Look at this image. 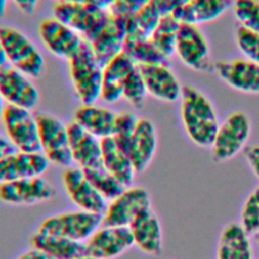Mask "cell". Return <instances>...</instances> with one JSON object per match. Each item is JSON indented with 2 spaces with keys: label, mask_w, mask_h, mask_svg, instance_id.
<instances>
[{
  "label": "cell",
  "mask_w": 259,
  "mask_h": 259,
  "mask_svg": "<svg viewBox=\"0 0 259 259\" xmlns=\"http://www.w3.org/2000/svg\"><path fill=\"white\" fill-rule=\"evenodd\" d=\"M54 17L90 41L108 22L110 12L74 0H62L54 7Z\"/></svg>",
  "instance_id": "cell-6"
},
{
  "label": "cell",
  "mask_w": 259,
  "mask_h": 259,
  "mask_svg": "<svg viewBox=\"0 0 259 259\" xmlns=\"http://www.w3.org/2000/svg\"><path fill=\"white\" fill-rule=\"evenodd\" d=\"M73 259H97V258H94V257H92V256H90V255L85 253V254H83L81 256H78V257H75Z\"/></svg>",
  "instance_id": "cell-48"
},
{
  "label": "cell",
  "mask_w": 259,
  "mask_h": 259,
  "mask_svg": "<svg viewBox=\"0 0 259 259\" xmlns=\"http://www.w3.org/2000/svg\"><path fill=\"white\" fill-rule=\"evenodd\" d=\"M69 74L82 104H93L100 98L103 67L97 61L90 45L83 40L80 49L68 60Z\"/></svg>",
  "instance_id": "cell-2"
},
{
  "label": "cell",
  "mask_w": 259,
  "mask_h": 259,
  "mask_svg": "<svg viewBox=\"0 0 259 259\" xmlns=\"http://www.w3.org/2000/svg\"><path fill=\"white\" fill-rule=\"evenodd\" d=\"M181 23L172 15H162L157 27L150 36L155 47L167 59L175 54L177 35Z\"/></svg>",
  "instance_id": "cell-30"
},
{
  "label": "cell",
  "mask_w": 259,
  "mask_h": 259,
  "mask_svg": "<svg viewBox=\"0 0 259 259\" xmlns=\"http://www.w3.org/2000/svg\"><path fill=\"white\" fill-rule=\"evenodd\" d=\"M235 42L244 58L259 65V34L239 26L235 33Z\"/></svg>",
  "instance_id": "cell-36"
},
{
  "label": "cell",
  "mask_w": 259,
  "mask_h": 259,
  "mask_svg": "<svg viewBox=\"0 0 259 259\" xmlns=\"http://www.w3.org/2000/svg\"><path fill=\"white\" fill-rule=\"evenodd\" d=\"M175 54L184 66L195 72L206 73L213 68L208 40L198 25L181 23Z\"/></svg>",
  "instance_id": "cell-8"
},
{
  "label": "cell",
  "mask_w": 259,
  "mask_h": 259,
  "mask_svg": "<svg viewBox=\"0 0 259 259\" xmlns=\"http://www.w3.org/2000/svg\"><path fill=\"white\" fill-rule=\"evenodd\" d=\"M29 242L31 247L42 251L52 259H73L86 253L84 242L73 241L39 231L31 235Z\"/></svg>",
  "instance_id": "cell-27"
},
{
  "label": "cell",
  "mask_w": 259,
  "mask_h": 259,
  "mask_svg": "<svg viewBox=\"0 0 259 259\" xmlns=\"http://www.w3.org/2000/svg\"><path fill=\"white\" fill-rule=\"evenodd\" d=\"M128 227L101 225L85 242L86 254L97 259H115L134 246Z\"/></svg>",
  "instance_id": "cell-12"
},
{
  "label": "cell",
  "mask_w": 259,
  "mask_h": 259,
  "mask_svg": "<svg viewBox=\"0 0 259 259\" xmlns=\"http://www.w3.org/2000/svg\"><path fill=\"white\" fill-rule=\"evenodd\" d=\"M152 207V197L146 187L131 185L107 202L102 213V224L128 227L143 210Z\"/></svg>",
  "instance_id": "cell-9"
},
{
  "label": "cell",
  "mask_w": 259,
  "mask_h": 259,
  "mask_svg": "<svg viewBox=\"0 0 259 259\" xmlns=\"http://www.w3.org/2000/svg\"><path fill=\"white\" fill-rule=\"evenodd\" d=\"M152 2L156 5L162 15L171 14L174 10L185 3L184 0H153Z\"/></svg>",
  "instance_id": "cell-40"
},
{
  "label": "cell",
  "mask_w": 259,
  "mask_h": 259,
  "mask_svg": "<svg viewBox=\"0 0 259 259\" xmlns=\"http://www.w3.org/2000/svg\"><path fill=\"white\" fill-rule=\"evenodd\" d=\"M139 68L148 94L167 103L180 99L183 86L167 63L142 65Z\"/></svg>",
  "instance_id": "cell-16"
},
{
  "label": "cell",
  "mask_w": 259,
  "mask_h": 259,
  "mask_svg": "<svg viewBox=\"0 0 259 259\" xmlns=\"http://www.w3.org/2000/svg\"><path fill=\"white\" fill-rule=\"evenodd\" d=\"M217 76L229 87L245 94L259 95V65L246 59L221 60L213 64Z\"/></svg>",
  "instance_id": "cell-15"
},
{
  "label": "cell",
  "mask_w": 259,
  "mask_h": 259,
  "mask_svg": "<svg viewBox=\"0 0 259 259\" xmlns=\"http://www.w3.org/2000/svg\"><path fill=\"white\" fill-rule=\"evenodd\" d=\"M0 38L7 62L24 75L37 78L44 71L45 60L33 42L21 31L9 26L0 27Z\"/></svg>",
  "instance_id": "cell-5"
},
{
  "label": "cell",
  "mask_w": 259,
  "mask_h": 259,
  "mask_svg": "<svg viewBox=\"0 0 259 259\" xmlns=\"http://www.w3.org/2000/svg\"><path fill=\"white\" fill-rule=\"evenodd\" d=\"M101 225V213L78 208L77 210L64 211L46 218L40 223L37 231L85 243Z\"/></svg>",
  "instance_id": "cell-4"
},
{
  "label": "cell",
  "mask_w": 259,
  "mask_h": 259,
  "mask_svg": "<svg viewBox=\"0 0 259 259\" xmlns=\"http://www.w3.org/2000/svg\"><path fill=\"white\" fill-rule=\"evenodd\" d=\"M6 63H7V58H6V55H5L3 44H2L1 38H0V69L5 67Z\"/></svg>",
  "instance_id": "cell-45"
},
{
  "label": "cell",
  "mask_w": 259,
  "mask_h": 259,
  "mask_svg": "<svg viewBox=\"0 0 259 259\" xmlns=\"http://www.w3.org/2000/svg\"><path fill=\"white\" fill-rule=\"evenodd\" d=\"M3 97H2V94H1V92H0V121L2 120V115H3V112H4V108H5V106H4V104H3Z\"/></svg>",
  "instance_id": "cell-47"
},
{
  "label": "cell",
  "mask_w": 259,
  "mask_h": 259,
  "mask_svg": "<svg viewBox=\"0 0 259 259\" xmlns=\"http://www.w3.org/2000/svg\"><path fill=\"white\" fill-rule=\"evenodd\" d=\"M162 17L156 5L151 2L140 11L132 13L130 17V34L150 37Z\"/></svg>",
  "instance_id": "cell-32"
},
{
  "label": "cell",
  "mask_w": 259,
  "mask_h": 259,
  "mask_svg": "<svg viewBox=\"0 0 259 259\" xmlns=\"http://www.w3.org/2000/svg\"><path fill=\"white\" fill-rule=\"evenodd\" d=\"M255 240H256V242H257V244H258V246H259V233L255 235Z\"/></svg>",
  "instance_id": "cell-49"
},
{
  "label": "cell",
  "mask_w": 259,
  "mask_h": 259,
  "mask_svg": "<svg viewBox=\"0 0 259 259\" xmlns=\"http://www.w3.org/2000/svg\"><path fill=\"white\" fill-rule=\"evenodd\" d=\"M62 182L67 196L79 209L101 214L104 212L107 200L94 188L83 169L78 166L65 168Z\"/></svg>",
  "instance_id": "cell-14"
},
{
  "label": "cell",
  "mask_w": 259,
  "mask_h": 259,
  "mask_svg": "<svg viewBox=\"0 0 259 259\" xmlns=\"http://www.w3.org/2000/svg\"><path fill=\"white\" fill-rule=\"evenodd\" d=\"M116 113L106 107L82 104L75 110L74 121L99 140L112 137Z\"/></svg>",
  "instance_id": "cell-26"
},
{
  "label": "cell",
  "mask_w": 259,
  "mask_h": 259,
  "mask_svg": "<svg viewBox=\"0 0 259 259\" xmlns=\"http://www.w3.org/2000/svg\"><path fill=\"white\" fill-rule=\"evenodd\" d=\"M232 0H188L171 14L180 22L200 25L217 20L228 9Z\"/></svg>",
  "instance_id": "cell-23"
},
{
  "label": "cell",
  "mask_w": 259,
  "mask_h": 259,
  "mask_svg": "<svg viewBox=\"0 0 259 259\" xmlns=\"http://www.w3.org/2000/svg\"><path fill=\"white\" fill-rule=\"evenodd\" d=\"M6 5H7V0H0V17H2L5 14Z\"/></svg>",
  "instance_id": "cell-46"
},
{
  "label": "cell",
  "mask_w": 259,
  "mask_h": 259,
  "mask_svg": "<svg viewBox=\"0 0 259 259\" xmlns=\"http://www.w3.org/2000/svg\"><path fill=\"white\" fill-rule=\"evenodd\" d=\"M38 31L46 48L53 55L62 59H71L84 40L79 33L55 17L41 21Z\"/></svg>",
  "instance_id": "cell-19"
},
{
  "label": "cell",
  "mask_w": 259,
  "mask_h": 259,
  "mask_svg": "<svg viewBox=\"0 0 259 259\" xmlns=\"http://www.w3.org/2000/svg\"><path fill=\"white\" fill-rule=\"evenodd\" d=\"M16 148L13 144L8 140V138H4L0 135V159L16 152Z\"/></svg>",
  "instance_id": "cell-44"
},
{
  "label": "cell",
  "mask_w": 259,
  "mask_h": 259,
  "mask_svg": "<svg viewBox=\"0 0 259 259\" xmlns=\"http://www.w3.org/2000/svg\"><path fill=\"white\" fill-rule=\"evenodd\" d=\"M232 10L240 26L259 34V0H234Z\"/></svg>",
  "instance_id": "cell-35"
},
{
  "label": "cell",
  "mask_w": 259,
  "mask_h": 259,
  "mask_svg": "<svg viewBox=\"0 0 259 259\" xmlns=\"http://www.w3.org/2000/svg\"><path fill=\"white\" fill-rule=\"evenodd\" d=\"M122 52L139 66L167 63L168 61L155 47L150 37L137 34L125 36Z\"/></svg>",
  "instance_id": "cell-29"
},
{
  "label": "cell",
  "mask_w": 259,
  "mask_h": 259,
  "mask_svg": "<svg viewBox=\"0 0 259 259\" xmlns=\"http://www.w3.org/2000/svg\"><path fill=\"white\" fill-rule=\"evenodd\" d=\"M36 117L40 151L50 163L67 168L73 163L67 124L58 117L41 113Z\"/></svg>",
  "instance_id": "cell-7"
},
{
  "label": "cell",
  "mask_w": 259,
  "mask_h": 259,
  "mask_svg": "<svg viewBox=\"0 0 259 259\" xmlns=\"http://www.w3.org/2000/svg\"><path fill=\"white\" fill-rule=\"evenodd\" d=\"M58 1H62V0H58Z\"/></svg>",
  "instance_id": "cell-51"
},
{
  "label": "cell",
  "mask_w": 259,
  "mask_h": 259,
  "mask_svg": "<svg viewBox=\"0 0 259 259\" xmlns=\"http://www.w3.org/2000/svg\"><path fill=\"white\" fill-rule=\"evenodd\" d=\"M134 244L140 251L150 256H160L163 252V228L153 207L140 212L128 226Z\"/></svg>",
  "instance_id": "cell-17"
},
{
  "label": "cell",
  "mask_w": 259,
  "mask_h": 259,
  "mask_svg": "<svg viewBox=\"0 0 259 259\" xmlns=\"http://www.w3.org/2000/svg\"><path fill=\"white\" fill-rule=\"evenodd\" d=\"M116 144L131 158L137 174L143 173L151 165L158 149L156 125L150 118H139L132 136Z\"/></svg>",
  "instance_id": "cell-11"
},
{
  "label": "cell",
  "mask_w": 259,
  "mask_h": 259,
  "mask_svg": "<svg viewBox=\"0 0 259 259\" xmlns=\"http://www.w3.org/2000/svg\"><path fill=\"white\" fill-rule=\"evenodd\" d=\"M179 100L180 119L187 138L199 148H210L220 125L213 103L192 85L183 86Z\"/></svg>",
  "instance_id": "cell-1"
},
{
  "label": "cell",
  "mask_w": 259,
  "mask_h": 259,
  "mask_svg": "<svg viewBox=\"0 0 259 259\" xmlns=\"http://www.w3.org/2000/svg\"><path fill=\"white\" fill-rule=\"evenodd\" d=\"M67 128L73 162L81 169L101 165L100 140L74 120L67 124Z\"/></svg>",
  "instance_id": "cell-21"
},
{
  "label": "cell",
  "mask_w": 259,
  "mask_h": 259,
  "mask_svg": "<svg viewBox=\"0 0 259 259\" xmlns=\"http://www.w3.org/2000/svg\"><path fill=\"white\" fill-rule=\"evenodd\" d=\"M215 259H254L251 235L239 222L226 224L219 236Z\"/></svg>",
  "instance_id": "cell-22"
},
{
  "label": "cell",
  "mask_w": 259,
  "mask_h": 259,
  "mask_svg": "<svg viewBox=\"0 0 259 259\" xmlns=\"http://www.w3.org/2000/svg\"><path fill=\"white\" fill-rule=\"evenodd\" d=\"M74 1L100 9V10H109L114 2V0H74Z\"/></svg>",
  "instance_id": "cell-41"
},
{
  "label": "cell",
  "mask_w": 259,
  "mask_h": 259,
  "mask_svg": "<svg viewBox=\"0 0 259 259\" xmlns=\"http://www.w3.org/2000/svg\"><path fill=\"white\" fill-rule=\"evenodd\" d=\"M147 90L140 72L136 65L127 74L122 88V98H124L134 108L141 109L144 106Z\"/></svg>",
  "instance_id": "cell-34"
},
{
  "label": "cell",
  "mask_w": 259,
  "mask_h": 259,
  "mask_svg": "<svg viewBox=\"0 0 259 259\" xmlns=\"http://www.w3.org/2000/svg\"><path fill=\"white\" fill-rule=\"evenodd\" d=\"M153 0H114L109 12L111 14H132L140 11Z\"/></svg>",
  "instance_id": "cell-38"
},
{
  "label": "cell",
  "mask_w": 259,
  "mask_h": 259,
  "mask_svg": "<svg viewBox=\"0 0 259 259\" xmlns=\"http://www.w3.org/2000/svg\"><path fill=\"white\" fill-rule=\"evenodd\" d=\"M2 122L8 140L17 151L40 152L36 117L29 109L8 104L4 108Z\"/></svg>",
  "instance_id": "cell-10"
},
{
  "label": "cell",
  "mask_w": 259,
  "mask_h": 259,
  "mask_svg": "<svg viewBox=\"0 0 259 259\" xmlns=\"http://www.w3.org/2000/svg\"><path fill=\"white\" fill-rule=\"evenodd\" d=\"M16 259H52L42 251L31 247L29 250H26L21 255H19Z\"/></svg>",
  "instance_id": "cell-43"
},
{
  "label": "cell",
  "mask_w": 259,
  "mask_h": 259,
  "mask_svg": "<svg viewBox=\"0 0 259 259\" xmlns=\"http://www.w3.org/2000/svg\"><path fill=\"white\" fill-rule=\"evenodd\" d=\"M187 1H188V0H184V2H185V3H186V2H187Z\"/></svg>",
  "instance_id": "cell-50"
},
{
  "label": "cell",
  "mask_w": 259,
  "mask_h": 259,
  "mask_svg": "<svg viewBox=\"0 0 259 259\" xmlns=\"http://www.w3.org/2000/svg\"><path fill=\"white\" fill-rule=\"evenodd\" d=\"M0 92L8 104L29 110L34 108L39 100L38 91L28 76L14 68L0 69Z\"/></svg>",
  "instance_id": "cell-18"
},
{
  "label": "cell",
  "mask_w": 259,
  "mask_h": 259,
  "mask_svg": "<svg viewBox=\"0 0 259 259\" xmlns=\"http://www.w3.org/2000/svg\"><path fill=\"white\" fill-rule=\"evenodd\" d=\"M50 162L41 152L16 151L0 159V183L41 176Z\"/></svg>",
  "instance_id": "cell-20"
},
{
  "label": "cell",
  "mask_w": 259,
  "mask_h": 259,
  "mask_svg": "<svg viewBox=\"0 0 259 259\" xmlns=\"http://www.w3.org/2000/svg\"><path fill=\"white\" fill-rule=\"evenodd\" d=\"M83 171L94 188L105 200H107V202L116 197L125 188L102 166V164L96 167L83 169Z\"/></svg>",
  "instance_id": "cell-31"
},
{
  "label": "cell",
  "mask_w": 259,
  "mask_h": 259,
  "mask_svg": "<svg viewBox=\"0 0 259 259\" xmlns=\"http://www.w3.org/2000/svg\"><path fill=\"white\" fill-rule=\"evenodd\" d=\"M55 187L41 176L0 183V200L11 205H30L52 199Z\"/></svg>",
  "instance_id": "cell-13"
},
{
  "label": "cell",
  "mask_w": 259,
  "mask_h": 259,
  "mask_svg": "<svg viewBox=\"0 0 259 259\" xmlns=\"http://www.w3.org/2000/svg\"><path fill=\"white\" fill-rule=\"evenodd\" d=\"M123 52L103 67V77L100 98L106 103H114L122 98L124 80L136 66Z\"/></svg>",
  "instance_id": "cell-25"
},
{
  "label": "cell",
  "mask_w": 259,
  "mask_h": 259,
  "mask_svg": "<svg viewBox=\"0 0 259 259\" xmlns=\"http://www.w3.org/2000/svg\"><path fill=\"white\" fill-rule=\"evenodd\" d=\"M252 134V121L247 112H231L218 127L210 145L211 157L215 162L232 160L245 150Z\"/></svg>",
  "instance_id": "cell-3"
},
{
  "label": "cell",
  "mask_w": 259,
  "mask_h": 259,
  "mask_svg": "<svg viewBox=\"0 0 259 259\" xmlns=\"http://www.w3.org/2000/svg\"><path fill=\"white\" fill-rule=\"evenodd\" d=\"M139 118L131 111L116 113L114 131L112 138L116 143H121L128 139L136 128Z\"/></svg>",
  "instance_id": "cell-37"
},
{
  "label": "cell",
  "mask_w": 259,
  "mask_h": 259,
  "mask_svg": "<svg viewBox=\"0 0 259 259\" xmlns=\"http://www.w3.org/2000/svg\"><path fill=\"white\" fill-rule=\"evenodd\" d=\"M125 34L110 18L105 26L90 40L87 41L99 64L104 67L112 59L122 53Z\"/></svg>",
  "instance_id": "cell-28"
},
{
  "label": "cell",
  "mask_w": 259,
  "mask_h": 259,
  "mask_svg": "<svg viewBox=\"0 0 259 259\" xmlns=\"http://www.w3.org/2000/svg\"><path fill=\"white\" fill-rule=\"evenodd\" d=\"M239 219L240 225L251 236L259 233V184L245 197Z\"/></svg>",
  "instance_id": "cell-33"
},
{
  "label": "cell",
  "mask_w": 259,
  "mask_h": 259,
  "mask_svg": "<svg viewBox=\"0 0 259 259\" xmlns=\"http://www.w3.org/2000/svg\"><path fill=\"white\" fill-rule=\"evenodd\" d=\"M244 157L251 172L259 181V144L248 146L244 150Z\"/></svg>",
  "instance_id": "cell-39"
},
{
  "label": "cell",
  "mask_w": 259,
  "mask_h": 259,
  "mask_svg": "<svg viewBox=\"0 0 259 259\" xmlns=\"http://www.w3.org/2000/svg\"><path fill=\"white\" fill-rule=\"evenodd\" d=\"M38 0H13L17 8L24 14H32L36 8Z\"/></svg>",
  "instance_id": "cell-42"
},
{
  "label": "cell",
  "mask_w": 259,
  "mask_h": 259,
  "mask_svg": "<svg viewBox=\"0 0 259 259\" xmlns=\"http://www.w3.org/2000/svg\"><path fill=\"white\" fill-rule=\"evenodd\" d=\"M101 164L124 187L134 183L137 174L131 158L116 144L112 137L100 140Z\"/></svg>",
  "instance_id": "cell-24"
}]
</instances>
